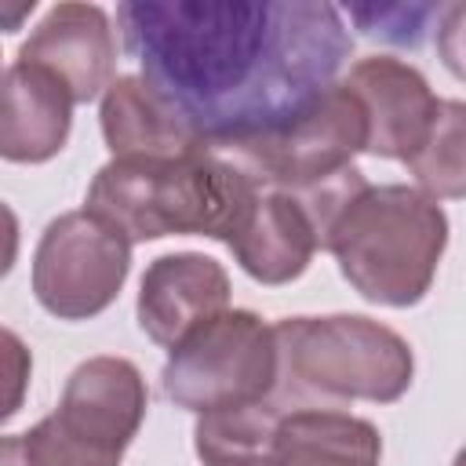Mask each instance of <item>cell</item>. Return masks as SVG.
<instances>
[{"mask_svg": "<svg viewBox=\"0 0 466 466\" xmlns=\"http://www.w3.org/2000/svg\"><path fill=\"white\" fill-rule=\"evenodd\" d=\"M116 25L208 149L306 109L353 51L342 11L324 0H124Z\"/></svg>", "mask_w": 466, "mask_h": 466, "instance_id": "6da1fadb", "label": "cell"}, {"mask_svg": "<svg viewBox=\"0 0 466 466\" xmlns=\"http://www.w3.org/2000/svg\"><path fill=\"white\" fill-rule=\"evenodd\" d=\"M258 193L233 160L204 146L178 157H113L95 171L84 211L109 222L131 244L193 233L229 248Z\"/></svg>", "mask_w": 466, "mask_h": 466, "instance_id": "7a4b0ae2", "label": "cell"}, {"mask_svg": "<svg viewBox=\"0 0 466 466\" xmlns=\"http://www.w3.org/2000/svg\"><path fill=\"white\" fill-rule=\"evenodd\" d=\"M448 248V215L419 186H364L335 218L324 251L335 255L350 288L375 306L426 299Z\"/></svg>", "mask_w": 466, "mask_h": 466, "instance_id": "3957f363", "label": "cell"}, {"mask_svg": "<svg viewBox=\"0 0 466 466\" xmlns=\"http://www.w3.org/2000/svg\"><path fill=\"white\" fill-rule=\"evenodd\" d=\"M273 328L280 346V382L306 404H393L415 379L408 339L371 317H284Z\"/></svg>", "mask_w": 466, "mask_h": 466, "instance_id": "277c9868", "label": "cell"}, {"mask_svg": "<svg viewBox=\"0 0 466 466\" xmlns=\"http://www.w3.org/2000/svg\"><path fill=\"white\" fill-rule=\"evenodd\" d=\"M146 408V379L127 357H91L69 371L51 415L0 441V466H120Z\"/></svg>", "mask_w": 466, "mask_h": 466, "instance_id": "5b68a950", "label": "cell"}, {"mask_svg": "<svg viewBox=\"0 0 466 466\" xmlns=\"http://www.w3.org/2000/svg\"><path fill=\"white\" fill-rule=\"evenodd\" d=\"M233 160L258 189L299 193L353 167L357 153H368V116L346 80L324 87L306 109L284 124L215 146Z\"/></svg>", "mask_w": 466, "mask_h": 466, "instance_id": "8992f818", "label": "cell"}, {"mask_svg": "<svg viewBox=\"0 0 466 466\" xmlns=\"http://www.w3.org/2000/svg\"><path fill=\"white\" fill-rule=\"evenodd\" d=\"M164 397L193 415L262 400L280 382L277 328L251 309H226L167 350Z\"/></svg>", "mask_w": 466, "mask_h": 466, "instance_id": "52a82bcc", "label": "cell"}, {"mask_svg": "<svg viewBox=\"0 0 466 466\" xmlns=\"http://www.w3.org/2000/svg\"><path fill=\"white\" fill-rule=\"evenodd\" d=\"M131 273V240L91 211L47 222L33 251V295L58 320H91L109 309Z\"/></svg>", "mask_w": 466, "mask_h": 466, "instance_id": "ba28073f", "label": "cell"}, {"mask_svg": "<svg viewBox=\"0 0 466 466\" xmlns=\"http://www.w3.org/2000/svg\"><path fill=\"white\" fill-rule=\"evenodd\" d=\"M229 309V273L200 251L160 255L146 266L138 284V328L149 342L175 350L197 328Z\"/></svg>", "mask_w": 466, "mask_h": 466, "instance_id": "9c48e42d", "label": "cell"}, {"mask_svg": "<svg viewBox=\"0 0 466 466\" xmlns=\"http://www.w3.org/2000/svg\"><path fill=\"white\" fill-rule=\"evenodd\" d=\"M15 58L44 66L51 76H58L76 106L95 102L98 95L109 91L116 73L113 22L98 4H80V0L55 4Z\"/></svg>", "mask_w": 466, "mask_h": 466, "instance_id": "30bf717a", "label": "cell"}, {"mask_svg": "<svg viewBox=\"0 0 466 466\" xmlns=\"http://www.w3.org/2000/svg\"><path fill=\"white\" fill-rule=\"evenodd\" d=\"M346 84L364 106L371 157L408 160L426 142L441 109V98L433 95L430 80L415 66L393 55H368L353 62Z\"/></svg>", "mask_w": 466, "mask_h": 466, "instance_id": "8fae6325", "label": "cell"}, {"mask_svg": "<svg viewBox=\"0 0 466 466\" xmlns=\"http://www.w3.org/2000/svg\"><path fill=\"white\" fill-rule=\"evenodd\" d=\"M73 95L44 66L15 58L4 69L0 157L11 164H44L66 149L73 127Z\"/></svg>", "mask_w": 466, "mask_h": 466, "instance_id": "7c38bea8", "label": "cell"}, {"mask_svg": "<svg viewBox=\"0 0 466 466\" xmlns=\"http://www.w3.org/2000/svg\"><path fill=\"white\" fill-rule=\"evenodd\" d=\"M237 266L258 284H291L320 251V233L302 197L262 189L244 229L229 240Z\"/></svg>", "mask_w": 466, "mask_h": 466, "instance_id": "4fadbf2b", "label": "cell"}, {"mask_svg": "<svg viewBox=\"0 0 466 466\" xmlns=\"http://www.w3.org/2000/svg\"><path fill=\"white\" fill-rule=\"evenodd\" d=\"M382 437L375 422L335 408L302 404L277 426L266 466H379Z\"/></svg>", "mask_w": 466, "mask_h": 466, "instance_id": "5bb4252c", "label": "cell"}, {"mask_svg": "<svg viewBox=\"0 0 466 466\" xmlns=\"http://www.w3.org/2000/svg\"><path fill=\"white\" fill-rule=\"evenodd\" d=\"M102 138L113 157H178L204 149L193 127L138 76H116L98 106Z\"/></svg>", "mask_w": 466, "mask_h": 466, "instance_id": "9a60e30c", "label": "cell"}, {"mask_svg": "<svg viewBox=\"0 0 466 466\" xmlns=\"http://www.w3.org/2000/svg\"><path fill=\"white\" fill-rule=\"evenodd\" d=\"M302 404L306 400L299 393L277 382V390L262 400L197 415L193 426L197 459L204 466H266L280 419Z\"/></svg>", "mask_w": 466, "mask_h": 466, "instance_id": "2e32d148", "label": "cell"}, {"mask_svg": "<svg viewBox=\"0 0 466 466\" xmlns=\"http://www.w3.org/2000/svg\"><path fill=\"white\" fill-rule=\"evenodd\" d=\"M404 164L415 186L433 200L466 197V102L462 98H441V109L426 142Z\"/></svg>", "mask_w": 466, "mask_h": 466, "instance_id": "e0dca14e", "label": "cell"}, {"mask_svg": "<svg viewBox=\"0 0 466 466\" xmlns=\"http://www.w3.org/2000/svg\"><path fill=\"white\" fill-rule=\"evenodd\" d=\"M441 11L444 4H353L350 18L368 36H379L400 47H419L430 18H441Z\"/></svg>", "mask_w": 466, "mask_h": 466, "instance_id": "ac0fdd59", "label": "cell"}, {"mask_svg": "<svg viewBox=\"0 0 466 466\" xmlns=\"http://www.w3.org/2000/svg\"><path fill=\"white\" fill-rule=\"evenodd\" d=\"M437 55L444 69L466 84V0L444 4L437 18Z\"/></svg>", "mask_w": 466, "mask_h": 466, "instance_id": "d6986e66", "label": "cell"}, {"mask_svg": "<svg viewBox=\"0 0 466 466\" xmlns=\"http://www.w3.org/2000/svg\"><path fill=\"white\" fill-rule=\"evenodd\" d=\"M451 466H466V448H459V455H455V462Z\"/></svg>", "mask_w": 466, "mask_h": 466, "instance_id": "ffe728a7", "label": "cell"}]
</instances>
